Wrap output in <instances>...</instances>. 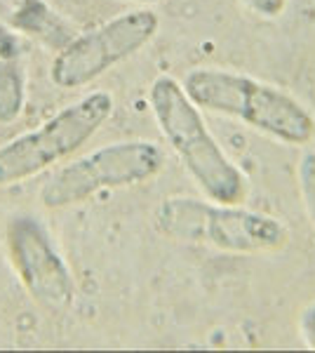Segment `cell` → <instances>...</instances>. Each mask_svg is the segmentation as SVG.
<instances>
[{"label": "cell", "instance_id": "1", "mask_svg": "<svg viewBox=\"0 0 315 353\" xmlns=\"http://www.w3.org/2000/svg\"><path fill=\"white\" fill-rule=\"evenodd\" d=\"M186 94L198 109L243 121L261 134L303 146L315 134V118L292 94L252 76L223 68H196L186 73Z\"/></svg>", "mask_w": 315, "mask_h": 353}, {"label": "cell", "instance_id": "2", "mask_svg": "<svg viewBox=\"0 0 315 353\" xmlns=\"http://www.w3.org/2000/svg\"><path fill=\"white\" fill-rule=\"evenodd\" d=\"M148 101L167 144L205 196L221 205H243L247 198V179L216 144L186 90L174 78L160 76L148 90Z\"/></svg>", "mask_w": 315, "mask_h": 353}, {"label": "cell", "instance_id": "3", "mask_svg": "<svg viewBox=\"0 0 315 353\" xmlns=\"http://www.w3.org/2000/svg\"><path fill=\"white\" fill-rule=\"evenodd\" d=\"M156 229L172 241L233 254L278 252L289 241L287 226L271 214L191 196L165 198L156 212Z\"/></svg>", "mask_w": 315, "mask_h": 353}, {"label": "cell", "instance_id": "4", "mask_svg": "<svg viewBox=\"0 0 315 353\" xmlns=\"http://www.w3.org/2000/svg\"><path fill=\"white\" fill-rule=\"evenodd\" d=\"M113 106L111 92L94 90L64 106L40 128L0 144V186L36 176L80 151L111 118Z\"/></svg>", "mask_w": 315, "mask_h": 353}, {"label": "cell", "instance_id": "5", "mask_svg": "<svg viewBox=\"0 0 315 353\" xmlns=\"http://www.w3.org/2000/svg\"><path fill=\"white\" fill-rule=\"evenodd\" d=\"M163 149L156 141L130 139L106 144L57 170L45 181L40 203L50 210L73 208L99 191L144 184L163 170Z\"/></svg>", "mask_w": 315, "mask_h": 353}, {"label": "cell", "instance_id": "6", "mask_svg": "<svg viewBox=\"0 0 315 353\" xmlns=\"http://www.w3.org/2000/svg\"><path fill=\"white\" fill-rule=\"evenodd\" d=\"M158 14L146 8L113 17L104 26L68 41L52 59L50 78L61 90L83 88L144 50L158 33Z\"/></svg>", "mask_w": 315, "mask_h": 353}, {"label": "cell", "instance_id": "7", "mask_svg": "<svg viewBox=\"0 0 315 353\" xmlns=\"http://www.w3.org/2000/svg\"><path fill=\"white\" fill-rule=\"evenodd\" d=\"M8 250L21 285L38 306L61 313L73 304L71 271L38 221L17 219L8 229Z\"/></svg>", "mask_w": 315, "mask_h": 353}, {"label": "cell", "instance_id": "8", "mask_svg": "<svg viewBox=\"0 0 315 353\" xmlns=\"http://www.w3.org/2000/svg\"><path fill=\"white\" fill-rule=\"evenodd\" d=\"M26 99L24 68L14 59L0 57V123L10 125L19 118Z\"/></svg>", "mask_w": 315, "mask_h": 353}, {"label": "cell", "instance_id": "9", "mask_svg": "<svg viewBox=\"0 0 315 353\" xmlns=\"http://www.w3.org/2000/svg\"><path fill=\"white\" fill-rule=\"evenodd\" d=\"M299 191L306 217L315 229V151H306L299 161Z\"/></svg>", "mask_w": 315, "mask_h": 353}, {"label": "cell", "instance_id": "10", "mask_svg": "<svg viewBox=\"0 0 315 353\" xmlns=\"http://www.w3.org/2000/svg\"><path fill=\"white\" fill-rule=\"evenodd\" d=\"M243 3L261 17H278L285 10L287 0H243Z\"/></svg>", "mask_w": 315, "mask_h": 353}, {"label": "cell", "instance_id": "11", "mask_svg": "<svg viewBox=\"0 0 315 353\" xmlns=\"http://www.w3.org/2000/svg\"><path fill=\"white\" fill-rule=\"evenodd\" d=\"M301 334L306 339V344L315 349V304H311L308 309H303L301 313Z\"/></svg>", "mask_w": 315, "mask_h": 353}, {"label": "cell", "instance_id": "12", "mask_svg": "<svg viewBox=\"0 0 315 353\" xmlns=\"http://www.w3.org/2000/svg\"><path fill=\"white\" fill-rule=\"evenodd\" d=\"M134 3H144V5H151V3H163V0H134Z\"/></svg>", "mask_w": 315, "mask_h": 353}]
</instances>
